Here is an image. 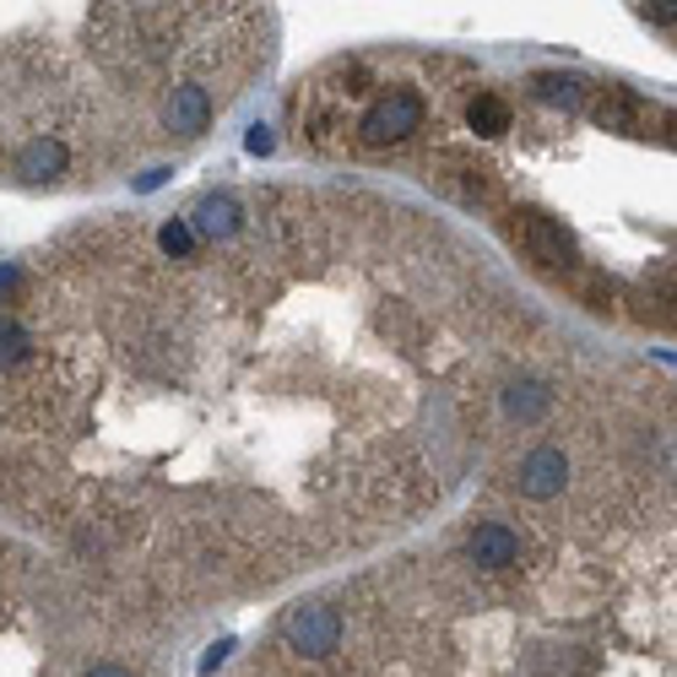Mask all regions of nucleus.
I'll list each match as a JSON object with an SVG mask.
<instances>
[{
    "label": "nucleus",
    "mask_w": 677,
    "mask_h": 677,
    "mask_svg": "<svg viewBox=\"0 0 677 677\" xmlns=\"http://www.w3.org/2000/svg\"><path fill=\"white\" fill-rule=\"evenodd\" d=\"M515 245L531 255L537 266H552V271L575 266V239H569L564 222L548 212H515Z\"/></svg>",
    "instance_id": "nucleus-1"
},
{
    "label": "nucleus",
    "mask_w": 677,
    "mask_h": 677,
    "mask_svg": "<svg viewBox=\"0 0 677 677\" xmlns=\"http://www.w3.org/2000/svg\"><path fill=\"white\" fill-rule=\"evenodd\" d=\"M282 635L293 645L298 656H331L341 645V613L337 607H326V601H309V607H293L288 613V624H282Z\"/></svg>",
    "instance_id": "nucleus-2"
},
{
    "label": "nucleus",
    "mask_w": 677,
    "mask_h": 677,
    "mask_svg": "<svg viewBox=\"0 0 677 677\" xmlns=\"http://www.w3.org/2000/svg\"><path fill=\"white\" fill-rule=\"evenodd\" d=\"M564 482H569V456L564 450H531L526 461H520V494L526 499H552V494H564Z\"/></svg>",
    "instance_id": "nucleus-3"
},
{
    "label": "nucleus",
    "mask_w": 677,
    "mask_h": 677,
    "mask_svg": "<svg viewBox=\"0 0 677 677\" xmlns=\"http://www.w3.org/2000/svg\"><path fill=\"white\" fill-rule=\"evenodd\" d=\"M466 552H471V564H477V569H509V564H520V537L509 531L505 520H488V526H477V531H471Z\"/></svg>",
    "instance_id": "nucleus-4"
},
{
    "label": "nucleus",
    "mask_w": 677,
    "mask_h": 677,
    "mask_svg": "<svg viewBox=\"0 0 677 677\" xmlns=\"http://www.w3.org/2000/svg\"><path fill=\"white\" fill-rule=\"evenodd\" d=\"M11 613H17V607L0 601V677H49L43 673V645H17V639H11V629H6Z\"/></svg>",
    "instance_id": "nucleus-5"
}]
</instances>
